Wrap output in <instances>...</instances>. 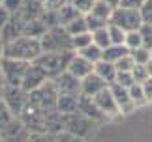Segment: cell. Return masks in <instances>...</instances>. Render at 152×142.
<instances>
[{
  "label": "cell",
  "instance_id": "29",
  "mask_svg": "<svg viewBox=\"0 0 152 142\" xmlns=\"http://www.w3.org/2000/svg\"><path fill=\"white\" fill-rule=\"evenodd\" d=\"M139 34H141L143 47H147V49L152 51V25L150 22H143V25L139 26Z\"/></svg>",
  "mask_w": 152,
  "mask_h": 142
},
{
  "label": "cell",
  "instance_id": "33",
  "mask_svg": "<svg viewBox=\"0 0 152 142\" xmlns=\"http://www.w3.org/2000/svg\"><path fill=\"white\" fill-rule=\"evenodd\" d=\"M115 66H116L118 71H132L135 67V60H133L132 52H128V54H124L122 58H118V60L115 62Z\"/></svg>",
  "mask_w": 152,
  "mask_h": 142
},
{
  "label": "cell",
  "instance_id": "20",
  "mask_svg": "<svg viewBox=\"0 0 152 142\" xmlns=\"http://www.w3.org/2000/svg\"><path fill=\"white\" fill-rule=\"evenodd\" d=\"M79 15H83V13H81L72 2H68V4H64L62 8L58 9V22H60L62 26H66L69 21H73L75 17H79Z\"/></svg>",
  "mask_w": 152,
  "mask_h": 142
},
{
  "label": "cell",
  "instance_id": "5",
  "mask_svg": "<svg viewBox=\"0 0 152 142\" xmlns=\"http://www.w3.org/2000/svg\"><path fill=\"white\" fill-rule=\"evenodd\" d=\"M96 123H98L96 120H92L79 110L72 112V114H64V131L73 135L75 138H86L94 131Z\"/></svg>",
  "mask_w": 152,
  "mask_h": 142
},
{
  "label": "cell",
  "instance_id": "32",
  "mask_svg": "<svg viewBox=\"0 0 152 142\" xmlns=\"http://www.w3.org/2000/svg\"><path fill=\"white\" fill-rule=\"evenodd\" d=\"M85 19H86L88 32H96V30H100V28L109 25L107 21H103V19H100V17H96V15H92V13H85Z\"/></svg>",
  "mask_w": 152,
  "mask_h": 142
},
{
  "label": "cell",
  "instance_id": "18",
  "mask_svg": "<svg viewBox=\"0 0 152 142\" xmlns=\"http://www.w3.org/2000/svg\"><path fill=\"white\" fill-rule=\"evenodd\" d=\"M47 32V26L42 21V17L38 19H30L23 22V34L25 36H32V38H42V36Z\"/></svg>",
  "mask_w": 152,
  "mask_h": 142
},
{
  "label": "cell",
  "instance_id": "13",
  "mask_svg": "<svg viewBox=\"0 0 152 142\" xmlns=\"http://www.w3.org/2000/svg\"><path fill=\"white\" fill-rule=\"evenodd\" d=\"M77 110L83 112V114H86L88 118H92V120H96V122L107 120V118H105V114H103L100 109H98V105H96V101H94V97H92V96H85V93H81V96H79Z\"/></svg>",
  "mask_w": 152,
  "mask_h": 142
},
{
  "label": "cell",
  "instance_id": "43",
  "mask_svg": "<svg viewBox=\"0 0 152 142\" xmlns=\"http://www.w3.org/2000/svg\"><path fill=\"white\" fill-rule=\"evenodd\" d=\"M145 67H147V73H148V77H152V58L145 64Z\"/></svg>",
  "mask_w": 152,
  "mask_h": 142
},
{
  "label": "cell",
  "instance_id": "27",
  "mask_svg": "<svg viewBox=\"0 0 152 142\" xmlns=\"http://www.w3.org/2000/svg\"><path fill=\"white\" fill-rule=\"evenodd\" d=\"M92 41H94L98 47H102V49L109 47V45H111V38H109V30H107V26H103V28H100V30L92 32Z\"/></svg>",
  "mask_w": 152,
  "mask_h": 142
},
{
  "label": "cell",
  "instance_id": "39",
  "mask_svg": "<svg viewBox=\"0 0 152 142\" xmlns=\"http://www.w3.org/2000/svg\"><path fill=\"white\" fill-rule=\"evenodd\" d=\"M2 6L10 11V13H15V11L23 6V0H2Z\"/></svg>",
  "mask_w": 152,
  "mask_h": 142
},
{
  "label": "cell",
  "instance_id": "11",
  "mask_svg": "<svg viewBox=\"0 0 152 142\" xmlns=\"http://www.w3.org/2000/svg\"><path fill=\"white\" fill-rule=\"evenodd\" d=\"M58 93H73V96H81V79L75 77L73 73H69L66 69L64 73L53 79Z\"/></svg>",
  "mask_w": 152,
  "mask_h": 142
},
{
  "label": "cell",
  "instance_id": "2",
  "mask_svg": "<svg viewBox=\"0 0 152 142\" xmlns=\"http://www.w3.org/2000/svg\"><path fill=\"white\" fill-rule=\"evenodd\" d=\"M73 54H75V51H58V52L43 51L34 62L47 73L49 79H55V77H58L60 73H64L68 69L69 60H72Z\"/></svg>",
  "mask_w": 152,
  "mask_h": 142
},
{
  "label": "cell",
  "instance_id": "26",
  "mask_svg": "<svg viewBox=\"0 0 152 142\" xmlns=\"http://www.w3.org/2000/svg\"><path fill=\"white\" fill-rule=\"evenodd\" d=\"M107 30H109V38H111V43H116V45H122L126 39V30L120 26L113 25V22H109L107 25Z\"/></svg>",
  "mask_w": 152,
  "mask_h": 142
},
{
  "label": "cell",
  "instance_id": "16",
  "mask_svg": "<svg viewBox=\"0 0 152 142\" xmlns=\"http://www.w3.org/2000/svg\"><path fill=\"white\" fill-rule=\"evenodd\" d=\"M94 71L98 75L102 77V79L107 82V84H111V82H115V79H116V73H118V69H116V66H115V62H109V60H98L96 64H94Z\"/></svg>",
  "mask_w": 152,
  "mask_h": 142
},
{
  "label": "cell",
  "instance_id": "1",
  "mask_svg": "<svg viewBox=\"0 0 152 142\" xmlns=\"http://www.w3.org/2000/svg\"><path fill=\"white\" fill-rule=\"evenodd\" d=\"M43 52L42 49V41L39 38H32V36H19L13 41H8L4 45V54L10 58H19L25 62H34L36 58Z\"/></svg>",
  "mask_w": 152,
  "mask_h": 142
},
{
  "label": "cell",
  "instance_id": "41",
  "mask_svg": "<svg viewBox=\"0 0 152 142\" xmlns=\"http://www.w3.org/2000/svg\"><path fill=\"white\" fill-rule=\"evenodd\" d=\"M145 0H120V4L118 6H124V8H141Z\"/></svg>",
  "mask_w": 152,
  "mask_h": 142
},
{
  "label": "cell",
  "instance_id": "44",
  "mask_svg": "<svg viewBox=\"0 0 152 142\" xmlns=\"http://www.w3.org/2000/svg\"><path fill=\"white\" fill-rule=\"evenodd\" d=\"M105 2H107V4H111L113 8H116V6L120 4V0H105Z\"/></svg>",
  "mask_w": 152,
  "mask_h": 142
},
{
  "label": "cell",
  "instance_id": "17",
  "mask_svg": "<svg viewBox=\"0 0 152 142\" xmlns=\"http://www.w3.org/2000/svg\"><path fill=\"white\" fill-rule=\"evenodd\" d=\"M79 105V96H73V93H58L56 99V110L60 114H72V112L77 110Z\"/></svg>",
  "mask_w": 152,
  "mask_h": 142
},
{
  "label": "cell",
  "instance_id": "23",
  "mask_svg": "<svg viewBox=\"0 0 152 142\" xmlns=\"http://www.w3.org/2000/svg\"><path fill=\"white\" fill-rule=\"evenodd\" d=\"M77 52H79V54H83L85 58H88V60L94 62V64H96L98 60H102V56H103V49H102V47H98L94 41H92L90 45H86L85 49L77 51Z\"/></svg>",
  "mask_w": 152,
  "mask_h": 142
},
{
  "label": "cell",
  "instance_id": "22",
  "mask_svg": "<svg viewBox=\"0 0 152 142\" xmlns=\"http://www.w3.org/2000/svg\"><path fill=\"white\" fill-rule=\"evenodd\" d=\"M66 30L69 32V36H75V34H83V32H88V26H86V19H85V15H79V17H75L73 21H69L66 26Z\"/></svg>",
  "mask_w": 152,
  "mask_h": 142
},
{
  "label": "cell",
  "instance_id": "31",
  "mask_svg": "<svg viewBox=\"0 0 152 142\" xmlns=\"http://www.w3.org/2000/svg\"><path fill=\"white\" fill-rule=\"evenodd\" d=\"M13 116H15V114L10 110V106L4 103V99L0 97V131H2V129L8 125L11 120H13Z\"/></svg>",
  "mask_w": 152,
  "mask_h": 142
},
{
  "label": "cell",
  "instance_id": "9",
  "mask_svg": "<svg viewBox=\"0 0 152 142\" xmlns=\"http://www.w3.org/2000/svg\"><path fill=\"white\" fill-rule=\"evenodd\" d=\"M45 80H49V77H47V73L38 66L36 62H30L28 64V67H26V73H25V77H23V82H21V86L25 88V90L30 93V92H34L36 88H39L43 84Z\"/></svg>",
  "mask_w": 152,
  "mask_h": 142
},
{
  "label": "cell",
  "instance_id": "36",
  "mask_svg": "<svg viewBox=\"0 0 152 142\" xmlns=\"http://www.w3.org/2000/svg\"><path fill=\"white\" fill-rule=\"evenodd\" d=\"M139 11H141L143 22H150L152 25V0H145L143 6L139 8Z\"/></svg>",
  "mask_w": 152,
  "mask_h": 142
},
{
  "label": "cell",
  "instance_id": "30",
  "mask_svg": "<svg viewBox=\"0 0 152 142\" xmlns=\"http://www.w3.org/2000/svg\"><path fill=\"white\" fill-rule=\"evenodd\" d=\"M124 45L128 49H137V47H141V34H139V28L137 30H128L126 32V39H124Z\"/></svg>",
  "mask_w": 152,
  "mask_h": 142
},
{
  "label": "cell",
  "instance_id": "8",
  "mask_svg": "<svg viewBox=\"0 0 152 142\" xmlns=\"http://www.w3.org/2000/svg\"><path fill=\"white\" fill-rule=\"evenodd\" d=\"M0 64H2V73L6 79V84L21 86L23 77H25L26 67L30 62L19 60V58H10V56H0Z\"/></svg>",
  "mask_w": 152,
  "mask_h": 142
},
{
  "label": "cell",
  "instance_id": "46",
  "mask_svg": "<svg viewBox=\"0 0 152 142\" xmlns=\"http://www.w3.org/2000/svg\"><path fill=\"white\" fill-rule=\"evenodd\" d=\"M0 140H2V133H0Z\"/></svg>",
  "mask_w": 152,
  "mask_h": 142
},
{
  "label": "cell",
  "instance_id": "21",
  "mask_svg": "<svg viewBox=\"0 0 152 142\" xmlns=\"http://www.w3.org/2000/svg\"><path fill=\"white\" fill-rule=\"evenodd\" d=\"M113 9H115V8H113L111 4H107L105 0H96L94 6H92V9L88 11V13H92V15H96V17H100V19H103V21L109 22Z\"/></svg>",
  "mask_w": 152,
  "mask_h": 142
},
{
  "label": "cell",
  "instance_id": "37",
  "mask_svg": "<svg viewBox=\"0 0 152 142\" xmlns=\"http://www.w3.org/2000/svg\"><path fill=\"white\" fill-rule=\"evenodd\" d=\"M69 2H72L75 8H77L81 13L85 15V13H88V11L92 9V6H94L96 0H69Z\"/></svg>",
  "mask_w": 152,
  "mask_h": 142
},
{
  "label": "cell",
  "instance_id": "15",
  "mask_svg": "<svg viewBox=\"0 0 152 142\" xmlns=\"http://www.w3.org/2000/svg\"><path fill=\"white\" fill-rule=\"evenodd\" d=\"M107 86L109 84L96 73V71H92V73H88L86 77L81 79V93H85V96H96L100 90H103V88H107Z\"/></svg>",
  "mask_w": 152,
  "mask_h": 142
},
{
  "label": "cell",
  "instance_id": "47",
  "mask_svg": "<svg viewBox=\"0 0 152 142\" xmlns=\"http://www.w3.org/2000/svg\"><path fill=\"white\" fill-rule=\"evenodd\" d=\"M0 4H2V0H0Z\"/></svg>",
  "mask_w": 152,
  "mask_h": 142
},
{
  "label": "cell",
  "instance_id": "4",
  "mask_svg": "<svg viewBox=\"0 0 152 142\" xmlns=\"http://www.w3.org/2000/svg\"><path fill=\"white\" fill-rule=\"evenodd\" d=\"M39 41H42V49L43 51H53V52L73 51V47H72V36H69V32L62 25L47 28V32L39 38Z\"/></svg>",
  "mask_w": 152,
  "mask_h": 142
},
{
  "label": "cell",
  "instance_id": "35",
  "mask_svg": "<svg viewBox=\"0 0 152 142\" xmlns=\"http://www.w3.org/2000/svg\"><path fill=\"white\" fill-rule=\"evenodd\" d=\"M133 73V79H135V82H143L148 79V73H147V67H145V64H135V67L132 69Z\"/></svg>",
  "mask_w": 152,
  "mask_h": 142
},
{
  "label": "cell",
  "instance_id": "12",
  "mask_svg": "<svg viewBox=\"0 0 152 142\" xmlns=\"http://www.w3.org/2000/svg\"><path fill=\"white\" fill-rule=\"evenodd\" d=\"M109 88H111V92H113V96H115V101H116V105H118V109H120V114H130L132 110L137 109L135 103H133V99H132V96H130V88L122 86L118 82H111Z\"/></svg>",
  "mask_w": 152,
  "mask_h": 142
},
{
  "label": "cell",
  "instance_id": "6",
  "mask_svg": "<svg viewBox=\"0 0 152 142\" xmlns=\"http://www.w3.org/2000/svg\"><path fill=\"white\" fill-rule=\"evenodd\" d=\"M109 22L124 28V30H137L139 26L143 25V17H141V11L137 8H124V6H116L111 13V19Z\"/></svg>",
  "mask_w": 152,
  "mask_h": 142
},
{
  "label": "cell",
  "instance_id": "34",
  "mask_svg": "<svg viewBox=\"0 0 152 142\" xmlns=\"http://www.w3.org/2000/svg\"><path fill=\"white\" fill-rule=\"evenodd\" d=\"M115 82H118V84L130 88L133 82H135V79H133V73H132V71H118V73H116Z\"/></svg>",
  "mask_w": 152,
  "mask_h": 142
},
{
  "label": "cell",
  "instance_id": "38",
  "mask_svg": "<svg viewBox=\"0 0 152 142\" xmlns=\"http://www.w3.org/2000/svg\"><path fill=\"white\" fill-rule=\"evenodd\" d=\"M68 2H69V0H43V8L45 9H55V11H58L64 4H68Z\"/></svg>",
  "mask_w": 152,
  "mask_h": 142
},
{
  "label": "cell",
  "instance_id": "14",
  "mask_svg": "<svg viewBox=\"0 0 152 142\" xmlns=\"http://www.w3.org/2000/svg\"><path fill=\"white\" fill-rule=\"evenodd\" d=\"M68 71H69V73H73L75 77H79V79H83V77H86L88 73L94 71V62H90L88 58H85L83 54L75 52V54L72 56V60H69Z\"/></svg>",
  "mask_w": 152,
  "mask_h": 142
},
{
  "label": "cell",
  "instance_id": "3",
  "mask_svg": "<svg viewBox=\"0 0 152 142\" xmlns=\"http://www.w3.org/2000/svg\"><path fill=\"white\" fill-rule=\"evenodd\" d=\"M56 99H58V90L53 79L45 80L39 88L28 93V105L36 106L39 110H45V112L56 110Z\"/></svg>",
  "mask_w": 152,
  "mask_h": 142
},
{
  "label": "cell",
  "instance_id": "10",
  "mask_svg": "<svg viewBox=\"0 0 152 142\" xmlns=\"http://www.w3.org/2000/svg\"><path fill=\"white\" fill-rule=\"evenodd\" d=\"M92 97H94L98 109L105 114V118H116L120 114V109H118V105H116L115 96H113V92H111L109 86L103 88V90H100L96 96H92Z\"/></svg>",
  "mask_w": 152,
  "mask_h": 142
},
{
  "label": "cell",
  "instance_id": "28",
  "mask_svg": "<svg viewBox=\"0 0 152 142\" xmlns=\"http://www.w3.org/2000/svg\"><path fill=\"white\" fill-rule=\"evenodd\" d=\"M132 56H133V60H135V64H147L150 58H152V51L147 49V47H137V49H132Z\"/></svg>",
  "mask_w": 152,
  "mask_h": 142
},
{
  "label": "cell",
  "instance_id": "42",
  "mask_svg": "<svg viewBox=\"0 0 152 142\" xmlns=\"http://www.w3.org/2000/svg\"><path fill=\"white\" fill-rule=\"evenodd\" d=\"M4 86H6V79H4V73H2V64H0V93H2Z\"/></svg>",
  "mask_w": 152,
  "mask_h": 142
},
{
  "label": "cell",
  "instance_id": "24",
  "mask_svg": "<svg viewBox=\"0 0 152 142\" xmlns=\"http://www.w3.org/2000/svg\"><path fill=\"white\" fill-rule=\"evenodd\" d=\"M130 96L133 99L135 106L147 105V97H145V90H143V82H133L130 86Z\"/></svg>",
  "mask_w": 152,
  "mask_h": 142
},
{
  "label": "cell",
  "instance_id": "7",
  "mask_svg": "<svg viewBox=\"0 0 152 142\" xmlns=\"http://www.w3.org/2000/svg\"><path fill=\"white\" fill-rule=\"evenodd\" d=\"M0 97L4 99V103L10 106V110L15 116H21L25 106L28 105V92L23 86H13V84H6Z\"/></svg>",
  "mask_w": 152,
  "mask_h": 142
},
{
  "label": "cell",
  "instance_id": "19",
  "mask_svg": "<svg viewBox=\"0 0 152 142\" xmlns=\"http://www.w3.org/2000/svg\"><path fill=\"white\" fill-rule=\"evenodd\" d=\"M130 52V49L122 43V45H116V43H111L109 47H105L103 49V60H109V62H116L118 58H122L124 54H128Z\"/></svg>",
  "mask_w": 152,
  "mask_h": 142
},
{
  "label": "cell",
  "instance_id": "40",
  "mask_svg": "<svg viewBox=\"0 0 152 142\" xmlns=\"http://www.w3.org/2000/svg\"><path fill=\"white\" fill-rule=\"evenodd\" d=\"M143 90H145L147 103H152V77H148L147 80H143Z\"/></svg>",
  "mask_w": 152,
  "mask_h": 142
},
{
  "label": "cell",
  "instance_id": "45",
  "mask_svg": "<svg viewBox=\"0 0 152 142\" xmlns=\"http://www.w3.org/2000/svg\"><path fill=\"white\" fill-rule=\"evenodd\" d=\"M4 45L6 43H4V39H2V36H0V56L4 54Z\"/></svg>",
  "mask_w": 152,
  "mask_h": 142
},
{
  "label": "cell",
  "instance_id": "25",
  "mask_svg": "<svg viewBox=\"0 0 152 142\" xmlns=\"http://www.w3.org/2000/svg\"><path fill=\"white\" fill-rule=\"evenodd\" d=\"M90 43H92V32H83V34L72 36V47H73L75 52L81 51V49H85V47L90 45Z\"/></svg>",
  "mask_w": 152,
  "mask_h": 142
}]
</instances>
